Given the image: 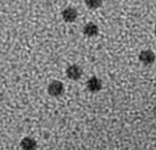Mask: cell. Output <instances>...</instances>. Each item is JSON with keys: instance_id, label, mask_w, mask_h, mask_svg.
<instances>
[{"instance_id": "obj_1", "label": "cell", "mask_w": 156, "mask_h": 150, "mask_svg": "<svg viewBox=\"0 0 156 150\" xmlns=\"http://www.w3.org/2000/svg\"><path fill=\"white\" fill-rule=\"evenodd\" d=\"M47 92L50 96L52 97H60L62 96L65 92V86H64L63 82L58 80H53L49 83L47 87Z\"/></svg>"}, {"instance_id": "obj_2", "label": "cell", "mask_w": 156, "mask_h": 150, "mask_svg": "<svg viewBox=\"0 0 156 150\" xmlns=\"http://www.w3.org/2000/svg\"><path fill=\"white\" fill-rule=\"evenodd\" d=\"M79 16V12L73 6H67L62 11V18L66 23H73Z\"/></svg>"}, {"instance_id": "obj_3", "label": "cell", "mask_w": 156, "mask_h": 150, "mask_svg": "<svg viewBox=\"0 0 156 150\" xmlns=\"http://www.w3.org/2000/svg\"><path fill=\"white\" fill-rule=\"evenodd\" d=\"M83 75V69L81 68V66L76 65V64H72L69 65L66 69V76L70 79V80L76 81L82 77Z\"/></svg>"}, {"instance_id": "obj_4", "label": "cell", "mask_w": 156, "mask_h": 150, "mask_svg": "<svg viewBox=\"0 0 156 150\" xmlns=\"http://www.w3.org/2000/svg\"><path fill=\"white\" fill-rule=\"evenodd\" d=\"M138 59H139L141 64H144V65H146V66H149V65H152L155 62V54L152 50L146 49L140 52Z\"/></svg>"}, {"instance_id": "obj_5", "label": "cell", "mask_w": 156, "mask_h": 150, "mask_svg": "<svg viewBox=\"0 0 156 150\" xmlns=\"http://www.w3.org/2000/svg\"><path fill=\"white\" fill-rule=\"evenodd\" d=\"M86 87L90 93H98L102 89V81L98 77H91L87 80Z\"/></svg>"}, {"instance_id": "obj_6", "label": "cell", "mask_w": 156, "mask_h": 150, "mask_svg": "<svg viewBox=\"0 0 156 150\" xmlns=\"http://www.w3.org/2000/svg\"><path fill=\"white\" fill-rule=\"evenodd\" d=\"M37 147L36 141L30 136H26L20 141V148L23 150H35Z\"/></svg>"}, {"instance_id": "obj_7", "label": "cell", "mask_w": 156, "mask_h": 150, "mask_svg": "<svg viewBox=\"0 0 156 150\" xmlns=\"http://www.w3.org/2000/svg\"><path fill=\"white\" fill-rule=\"evenodd\" d=\"M83 33L85 36L94 37L99 33V27L94 23H87L83 27Z\"/></svg>"}, {"instance_id": "obj_8", "label": "cell", "mask_w": 156, "mask_h": 150, "mask_svg": "<svg viewBox=\"0 0 156 150\" xmlns=\"http://www.w3.org/2000/svg\"><path fill=\"white\" fill-rule=\"evenodd\" d=\"M84 3L89 10H98L102 6L103 0H84Z\"/></svg>"}, {"instance_id": "obj_9", "label": "cell", "mask_w": 156, "mask_h": 150, "mask_svg": "<svg viewBox=\"0 0 156 150\" xmlns=\"http://www.w3.org/2000/svg\"><path fill=\"white\" fill-rule=\"evenodd\" d=\"M154 35L156 36V26H155V29H154Z\"/></svg>"}]
</instances>
